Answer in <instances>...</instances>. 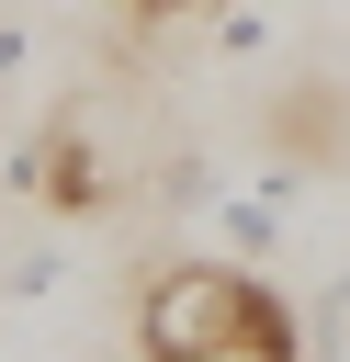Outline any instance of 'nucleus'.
<instances>
[{
    "instance_id": "f257e3e1",
    "label": "nucleus",
    "mask_w": 350,
    "mask_h": 362,
    "mask_svg": "<svg viewBox=\"0 0 350 362\" xmlns=\"http://www.w3.org/2000/svg\"><path fill=\"white\" fill-rule=\"evenodd\" d=\"M135 351L147 362H305L294 305L237 272V260H169L135 294Z\"/></svg>"
},
{
    "instance_id": "20e7f679",
    "label": "nucleus",
    "mask_w": 350,
    "mask_h": 362,
    "mask_svg": "<svg viewBox=\"0 0 350 362\" xmlns=\"http://www.w3.org/2000/svg\"><path fill=\"white\" fill-rule=\"evenodd\" d=\"M135 11H147V23H181V11H203V0H135Z\"/></svg>"
},
{
    "instance_id": "f03ea898",
    "label": "nucleus",
    "mask_w": 350,
    "mask_h": 362,
    "mask_svg": "<svg viewBox=\"0 0 350 362\" xmlns=\"http://www.w3.org/2000/svg\"><path fill=\"white\" fill-rule=\"evenodd\" d=\"M11 192H45L56 215H102V192H113V181H102V147H90L79 124H45V136L11 158Z\"/></svg>"
},
{
    "instance_id": "7ed1b4c3",
    "label": "nucleus",
    "mask_w": 350,
    "mask_h": 362,
    "mask_svg": "<svg viewBox=\"0 0 350 362\" xmlns=\"http://www.w3.org/2000/svg\"><path fill=\"white\" fill-rule=\"evenodd\" d=\"M11 68H23V23H0V79H11Z\"/></svg>"
}]
</instances>
